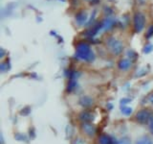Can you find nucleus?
<instances>
[{
	"instance_id": "f257e3e1",
	"label": "nucleus",
	"mask_w": 153,
	"mask_h": 144,
	"mask_svg": "<svg viewBox=\"0 0 153 144\" xmlns=\"http://www.w3.org/2000/svg\"><path fill=\"white\" fill-rule=\"evenodd\" d=\"M76 58L87 62H92L95 61L96 56L87 42L79 41L76 46Z\"/></svg>"
},
{
	"instance_id": "f03ea898",
	"label": "nucleus",
	"mask_w": 153,
	"mask_h": 144,
	"mask_svg": "<svg viewBox=\"0 0 153 144\" xmlns=\"http://www.w3.org/2000/svg\"><path fill=\"white\" fill-rule=\"evenodd\" d=\"M107 47L109 48V50L112 52V54L115 56H119L123 53V42L121 40H119L118 38L114 37H110L107 41H106Z\"/></svg>"
},
{
	"instance_id": "7ed1b4c3",
	"label": "nucleus",
	"mask_w": 153,
	"mask_h": 144,
	"mask_svg": "<svg viewBox=\"0 0 153 144\" xmlns=\"http://www.w3.org/2000/svg\"><path fill=\"white\" fill-rule=\"evenodd\" d=\"M133 23H134V30H135V32L141 33L146 25V16H143V14L138 12L134 14Z\"/></svg>"
},
{
	"instance_id": "20e7f679",
	"label": "nucleus",
	"mask_w": 153,
	"mask_h": 144,
	"mask_svg": "<svg viewBox=\"0 0 153 144\" xmlns=\"http://www.w3.org/2000/svg\"><path fill=\"white\" fill-rule=\"evenodd\" d=\"M153 117V113L149 110H141L136 114V119L141 124H148L150 119Z\"/></svg>"
},
{
	"instance_id": "39448f33",
	"label": "nucleus",
	"mask_w": 153,
	"mask_h": 144,
	"mask_svg": "<svg viewBox=\"0 0 153 144\" xmlns=\"http://www.w3.org/2000/svg\"><path fill=\"white\" fill-rule=\"evenodd\" d=\"M87 18H88V14L85 11H80L76 14V22L78 23V25L79 26H83L84 24H87Z\"/></svg>"
},
{
	"instance_id": "423d86ee",
	"label": "nucleus",
	"mask_w": 153,
	"mask_h": 144,
	"mask_svg": "<svg viewBox=\"0 0 153 144\" xmlns=\"http://www.w3.org/2000/svg\"><path fill=\"white\" fill-rule=\"evenodd\" d=\"M131 66H132V61L129 59H122L118 64L119 69L123 71H127L128 69L131 68Z\"/></svg>"
},
{
	"instance_id": "0eeeda50",
	"label": "nucleus",
	"mask_w": 153,
	"mask_h": 144,
	"mask_svg": "<svg viewBox=\"0 0 153 144\" xmlns=\"http://www.w3.org/2000/svg\"><path fill=\"white\" fill-rule=\"evenodd\" d=\"M81 128H82V131L87 134L88 136H93L96 134V127L91 123H83Z\"/></svg>"
},
{
	"instance_id": "6e6552de",
	"label": "nucleus",
	"mask_w": 153,
	"mask_h": 144,
	"mask_svg": "<svg viewBox=\"0 0 153 144\" xmlns=\"http://www.w3.org/2000/svg\"><path fill=\"white\" fill-rule=\"evenodd\" d=\"M100 29H102V22L97 23L93 27H91L90 29H88V30L86 31L85 35L87 36L88 38H93V37H95L100 31Z\"/></svg>"
},
{
	"instance_id": "1a4fd4ad",
	"label": "nucleus",
	"mask_w": 153,
	"mask_h": 144,
	"mask_svg": "<svg viewBox=\"0 0 153 144\" xmlns=\"http://www.w3.org/2000/svg\"><path fill=\"white\" fill-rule=\"evenodd\" d=\"M79 119L83 123H90L95 119V115L90 112H82L79 114Z\"/></svg>"
},
{
	"instance_id": "9d476101",
	"label": "nucleus",
	"mask_w": 153,
	"mask_h": 144,
	"mask_svg": "<svg viewBox=\"0 0 153 144\" xmlns=\"http://www.w3.org/2000/svg\"><path fill=\"white\" fill-rule=\"evenodd\" d=\"M79 103L81 107H83V108H90L91 106L93 105L94 101L90 96H82V97L79 98Z\"/></svg>"
},
{
	"instance_id": "9b49d317",
	"label": "nucleus",
	"mask_w": 153,
	"mask_h": 144,
	"mask_svg": "<svg viewBox=\"0 0 153 144\" xmlns=\"http://www.w3.org/2000/svg\"><path fill=\"white\" fill-rule=\"evenodd\" d=\"M115 24V20L112 18H106L104 19V20L102 22V29L100 30L102 31H107V30H110Z\"/></svg>"
},
{
	"instance_id": "f8f14e48",
	"label": "nucleus",
	"mask_w": 153,
	"mask_h": 144,
	"mask_svg": "<svg viewBox=\"0 0 153 144\" xmlns=\"http://www.w3.org/2000/svg\"><path fill=\"white\" fill-rule=\"evenodd\" d=\"M100 144H113L114 143V137L108 136V134H102L100 136Z\"/></svg>"
},
{
	"instance_id": "ddd939ff",
	"label": "nucleus",
	"mask_w": 153,
	"mask_h": 144,
	"mask_svg": "<svg viewBox=\"0 0 153 144\" xmlns=\"http://www.w3.org/2000/svg\"><path fill=\"white\" fill-rule=\"evenodd\" d=\"M76 86H78V82L76 80H69L68 85H67V91L72 92V91H74L76 88Z\"/></svg>"
},
{
	"instance_id": "4468645a",
	"label": "nucleus",
	"mask_w": 153,
	"mask_h": 144,
	"mask_svg": "<svg viewBox=\"0 0 153 144\" xmlns=\"http://www.w3.org/2000/svg\"><path fill=\"white\" fill-rule=\"evenodd\" d=\"M120 110H121V112L124 114V115H126V116H128V115H130L133 112V110L131 108H129L127 107V106L126 105H122L121 107H120Z\"/></svg>"
},
{
	"instance_id": "2eb2a0df",
	"label": "nucleus",
	"mask_w": 153,
	"mask_h": 144,
	"mask_svg": "<svg viewBox=\"0 0 153 144\" xmlns=\"http://www.w3.org/2000/svg\"><path fill=\"white\" fill-rule=\"evenodd\" d=\"M136 144H153L151 139L147 136H143L141 138H139L136 141Z\"/></svg>"
},
{
	"instance_id": "dca6fc26",
	"label": "nucleus",
	"mask_w": 153,
	"mask_h": 144,
	"mask_svg": "<svg viewBox=\"0 0 153 144\" xmlns=\"http://www.w3.org/2000/svg\"><path fill=\"white\" fill-rule=\"evenodd\" d=\"M126 55L129 58V60H131V61H136L137 58H138V54L133 50H128L127 53H126Z\"/></svg>"
},
{
	"instance_id": "f3484780",
	"label": "nucleus",
	"mask_w": 153,
	"mask_h": 144,
	"mask_svg": "<svg viewBox=\"0 0 153 144\" xmlns=\"http://www.w3.org/2000/svg\"><path fill=\"white\" fill-rule=\"evenodd\" d=\"M152 50H153V44L148 43V44H146L145 47H143V52L145 53V54H149L150 52H152Z\"/></svg>"
},
{
	"instance_id": "a211bd4d",
	"label": "nucleus",
	"mask_w": 153,
	"mask_h": 144,
	"mask_svg": "<svg viewBox=\"0 0 153 144\" xmlns=\"http://www.w3.org/2000/svg\"><path fill=\"white\" fill-rule=\"evenodd\" d=\"M14 138L18 141H27V137L25 134H16V136H14Z\"/></svg>"
},
{
	"instance_id": "6ab92c4d",
	"label": "nucleus",
	"mask_w": 153,
	"mask_h": 144,
	"mask_svg": "<svg viewBox=\"0 0 153 144\" xmlns=\"http://www.w3.org/2000/svg\"><path fill=\"white\" fill-rule=\"evenodd\" d=\"M151 37H153V24L148 27V29L146 30V38H150Z\"/></svg>"
},
{
	"instance_id": "aec40b11",
	"label": "nucleus",
	"mask_w": 153,
	"mask_h": 144,
	"mask_svg": "<svg viewBox=\"0 0 153 144\" xmlns=\"http://www.w3.org/2000/svg\"><path fill=\"white\" fill-rule=\"evenodd\" d=\"M119 144H131V140L128 136H123L119 140Z\"/></svg>"
},
{
	"instance_id": "412c9836",
	"label": "nucleus",
	"mask_w": 153,
	"mask_h": 144,
	"mask_svg": "<svg viewBox=\"0 0 153 144\" xmlns=\"http://www.w3.org/2000/svg\"><path fill=\"white\" fill-rule=\"evenodd\" d=\"M31 113V108L30 107H25L23 110H21L20 112V114L21 115H24V116H27Z\"/></svg>"
},
{
	"instance_id": "4be33fe9",
	"label": "nucleus",
	"mask_w": 153,
	"mask_h": 144,
	"mask_svg": "<svg viewBox=\"0 0 153 144\" xmlns=\"http://www.w3.org/2000/svg\"><path fill=\"white\" fill-rule=\"evenodd\" d=\"M0 69H1L2 72L9 70V69H10V65H9V64H8V62H2L1 65H0Z\"/></svg>"
},
{
	"instance_id": "5701e85b",
	"label": "nucleus",
	"mask_w": 153,
	"mask_h": 144,
	"mask_svg": "<svg viewBox=\"0 0 153 144\" xmlns=\"http://www.w3.org/2000/svg\"><path fill=\"white\" fill-rule=\"evenodd\" d=\"M103 13H104L105 16H111V14H113V10L109 7H105L103 9Z\"/></svg>"
},
{
	"instance_id": "b1692460",
	"label": "nucleus",
	"mask_w": 153,
	"mask_h": 144,
	"mask_svg": "<svg viewBox=\"0 0 153 144\" xmlns=\"http://www.w3.org/2000/svg\"><path fill=\"white\" fill-rule=\"evenodd\" d=\"M147 71L148 70H146V68H143L141 69L139 72H137V77H141V76H143V75H146L147 73Z\"/></svg>"
},
{
	"instance_id": "393cba45",
	"label": "nucleus",
	"mask_w": 153,
	"mask_h": 144,
	"mask_svg": "<svg viewBox=\"0 0 153 144\" xmlns=\"http://www.w3.org/2000/svg\"><path fill=\"white\" fill-rule=\"evenodd\" d=\"M131 102V99H129V98H123L121 100V104L122 105H126L127 103H130Z\"/></svg>"
},
{
	"instance_id": "a878e982",
	"label": "nucleus",
	"mask_w": 153,
	"mask_h": 144,
	"mask_svg": "<svg viewBox=\"0 0 153 144\" xmlns=\"http://www.w3.org/2000/svg\"><path fill=\"white\" fill-rule=\"evenodd\" d=\"M148 125H149V130H150V133L153 134V117L150 119V121L148 122Z\"/></svg>"
},
{
	"instance_id": "bb28decb",
	"label": "nucleus",
	"mask_w": 153,
	"mask_h": 144,
	"mask_svg": "<svg viewBox=\"0 0 153 144\" xmlns=\"http://www.w3.org/2000/svg\"><path fill=\"white\" fill-rule=\"evenodd\" d=\"M30 136H32V138H35L36 134H35V130H33V129H31V131H30Z\"/></svg>"
},
{
	"instance_id": "cd10ccee",
	"label": "nucleus",
	"mask_w": 153,
	"mask_h": 144,
	"mask_svg": "<svg viewBox=\"0 0 153 144\" xmlns=\"http://www.w3.org/2000/svg\"><path fill=\"white\" fill-rule=\"evenodd\" d=\"M148 101H149L151 104H153V92L149 95V97H148Z\"/></svg>"
},
{
	"instance_id": "c85d7f7f",
	"label": "nucleus",
	"mask_w": 153,
	"mask_h": 144,
	"mask_svg": "<svg viewBox=\"0 0 153 144\" xmlns=\"http://www.w3.org/2000/svg\"><path fill=\"white\" fill-rule=\"evenodd\" d=\"M79 139H76V140L75 141V144H85V143H83L82 142V140H81V142L80 143H79Z\"/></svg>"
},
{
	"instance_id": "c756f323",
	"label": "nucleus",
	"mask_w": 153,
	"mask_h": 144,
	"mask_svg": "<svg viewBox=\"0 0 153 144\" xmlns=\"http://www.w3.org/2000/svg\"><path fill=\"white\" fill-rule=\"evenodd\" d=\"M86 1H89L91 3H96V2H98L99 0H86Z\"/></svg>"
},
{
	"instance_id": "7c9ffc66",
	"label": "nucleus",
	"mask_w": 153,
	"mask_h": 144,
	"mask_svg": "<svg viewBox=\"0 0 153 144\" xmlns=\"http://www.w3.org/2000/svg\"><path fill=\"white\" fill-rule=\"evenodd\" d=\"M111 1H112V0H111Z\"/></svg>"
}]
</instances>
